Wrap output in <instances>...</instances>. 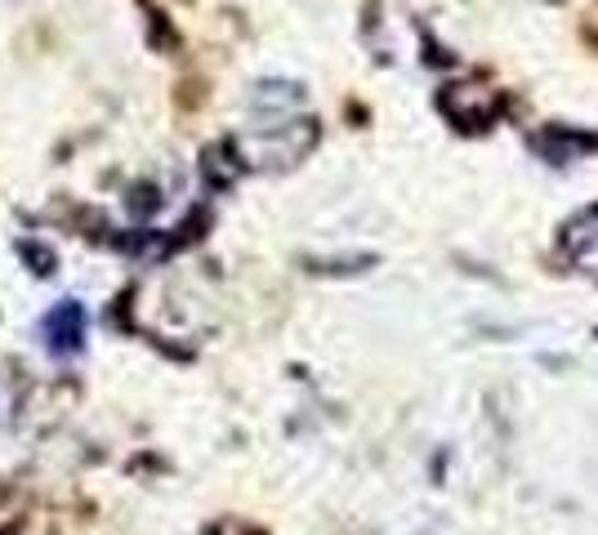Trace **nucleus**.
Returning a JSON list of instances; mask_svg holds the SVG:
<instances>
[{"label":"nucleus","instance_id":"1","mask_svg":"<svg viewBox=\"0 0 598 535\" xmlns=\"http://www.w3.org/2000/svg\"><path fill=\"white\" fill-rule=\"evenodd\" d=\"M81 339H85V313H81V304H58L49 317H45V344L54 348V352H77L81 348Z\"/></svg>","mask_w":598,"mask_h":535}]
</instances>
